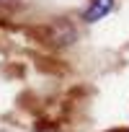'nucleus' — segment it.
I'll return each instance as SVG.
<instances>
[{
	"mask_svg": "<svg viewBox=\"0 0 129 132\" xmlns=\"http://www.w3.org/2000/svg\"><path fill=\"white\" fill-rule=\"evenodd\" d=\"M47 42H52L54 47H70L78 42V29L70 18H54L47 29Z\"/></svg>",
	"mask_w": 129,
	"mask_h": 132,
	"instance_id": "nucleus-1",
	"label": "nucleus"
},
{
	"mask_svg": "<svg viewBox=\"0 0 129 132\" xmlns=\"http://www.w3.org/2000/svg\"><path fill=\"white\" fill-rule=\"evenodd\" d=\"M116 8V0H88V5H85V11L80 13V21L83 23H98L101 18H106L111 11Z\"/></svg>",
	"mask_w": 129,
	"mask_h": 132,
	"instance_id": "nucleus-2",
	"label": "nucleus"
}]
</instances>
